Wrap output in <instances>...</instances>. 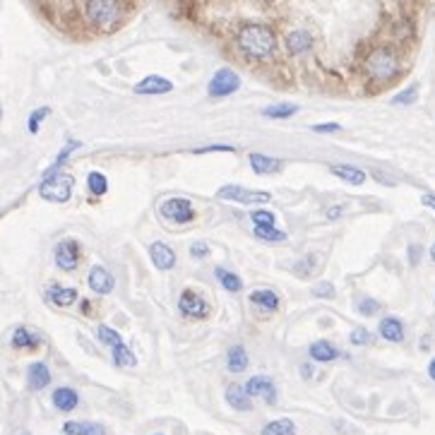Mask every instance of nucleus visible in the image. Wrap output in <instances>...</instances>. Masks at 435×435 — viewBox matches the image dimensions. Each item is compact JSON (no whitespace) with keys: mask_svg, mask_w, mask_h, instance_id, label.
<instances>
[{"mask_svg":"<svg viewBox=\"0 0 435 435\" xmlns=\"http://www.w3.org/2000/svg\"><path fill=\"white\" fill-rule=\"evenodd\" d=\"M87 284H89V289H92L94 293H99V296H106V293L113 291L116 279H113V274L106 270V267L97 265V267H92V270H89Z\"/></svg>","mask_w":435,"mask_h":435,"instance_id":"nucleus-11","label":"nucleus"},{"mask_svg":"<svg viewBox=\"0 0 435 435\" xmlns=\"http://www.w3.org/2000/svg\"><path fill=\"white\" fill-rule=\"evenodd\" d=\"M313 130H315V133H337V130H342V125L339 123H320V125H313Z\"/></svg>","mask_w":435,"mask_h":435,"instance_id":"nucleus-43","label":"nucleus"},{"mask_svg":"<svg viewBox=\"0 0 435 435\" xmlns=\"http://www.w3.org/2000/svg\"><path fill=\"white\" fill-rule=\"evenodd\" d=\"M377 332H380V337L387 339V342H395V344L404 342V322L395 315L382 318L380 325H377Z\"/></svg>","mask_w":435,"mask_h":435,"instance_id":"nucleus-14","label":"nucleus"},{"mask_svg":"<svg viewBox=\"0 0 435 435\" xmlns=\"http://www.w3.org/2000/svg\"><path fill=\"white\" fill-rule=\"evenodd\" d=\"M236 46L245 58L265 60L277 54L279 41H277L274 29L267 24H245L236 31Z\"/></svg>","mask_w":435,"mask_h":435,"instance_id":"nucleus-1","label":"nucleus"},{"mask_svg":"<svg viewBox=\"0 0 435 435\" xmlns=\"http://www.w3.org/2000/svg\"><path fill=\"white\" fill-rule=\"evenodd\" d=\"M54 258H56V265H58V270L63 272H72L77 270V265H80V243H77L75 238H65L60 240L58 245H56L54 250Z\"/></svg>","mask_w":435,"mask_h":435,"instance_id":"nucleus-8","label":"nucleus"},{"mask_svg":"<svg viewBox=\"0 0 435 435\" xmlns=\"http://www.w3.org/2000/svg\"><path fill=\"white\" fill-rule=\"evenodd\" d=\"M111 351H113V363H116L118 368H135L138 359H135L133 351L128 349V344L118 342L116 347H111Z\"/></svg>","mask_w":435,"mask_h":435,"instance_id":"nucleus-27","label":"nucleus"},{"mask_svg":"<svg viewBox=\"0 0 435 435\" xmlns=\"http://www.w3.org/2000/svg\"><path fill=\"white\" fill-rule=\"evenodd\" d=\"M49 113H51V108H49V106H41V108H36V111H31V116H29V120H27V130H29L31 135L39 133L41 120L49 118Z\"/></svg>","mask_w":435,"mask_h":435,"instance_id":"nucleus-38","label":"nucleus"},{"mask_svg":"<svg viewBox=\"0 0 435 435\" xmlns=\"http://www.w3.org/2000/svg\"><path fill=\"white\" fill-rule=\"evenodd\" d=\"M49 382H51L49 366L41 363V361H36V363L29 366V370H27V385H29V390L39 392V390H44V387H49Z\"/></svg>","mask_w":435,"mask_h":435,"instance_id":"nucleus-19","label":"nucleus"},{"mask_svg":"<svg viewBox=\"0 0 435 435\" xmlns=\"http://www.w3.org/2000/svg\"><path fill=\"white\" fill-rule=\"evenodd\" d=\"M149 255H151V262H154L156 270L166 272V270H174L176 267V253L171 250V245L161 243V240H156V243L149 245Z\"/></svg>","mask_w":435,"mask_h":435,"instance_id":"nucleus-13","label":"nucleus"},{"mask_svg":"<svg viewBox=\"0 0 435 435\" xmlns=\"http://www.w3.org/2000/svg\"><path fill=\"white\" fill-rule=\"evenodd\" d=\"M10 344H13V349H19V351H34V349H39L41 337L29 327H15Z\"/></svg>","mask_w":435,"mask_h":435,"instance_id":"nucleus-16","label":"nucleus"},{"mask_svg":"<svg viewBox=\"0 0 435 435\" xmlns=\"http://www.w3.org/2000/svg\"><path fill=\"white\" fill-rule=\"evenodd\" d=\"M329 174H334L344 183H351V186H363L366 183V171L351 164H332L329 166Z\"/></svg>","mask_w":435,"mask_h":435,"instance_id":"nucleus-17","label":"nucleus"},{"mask_svg":"<svg viewBox=\"0 0 435 435\" xmlns=\"http://www.w3.org/2000/svg\"><path fill=\"white\" fill-rule=\"evenodd\" d=\"M315 267H318V255H306V258H301L293 265V272L306 279V277H311L313 272H315Z\"/></svg>","mask_w":435,"mask_h":435,"instance_id":"nucleus-36","label":"nucleus"},{"mask_svg":"<svg viewBox=\"0 0 435 435\" xmlns=\"http://www.w3.org/2000/svg\"><path fill=\"white\" fill-rule=\"evenodd\" d=\"M250 169L258 176H270L279 171V159H272L267 154H250Z\"/></svg>","mask_w":435,"mask_h":435,"instance_id":"nucleus-25","label":"nucleus"},{"mask_svg":"<svg viewBox=\"0 0 435 435\" xmlns=\"http://www.w3.org/2000/svg\"><path fill=\"white\" fill-rule=\"evenodd\" d=\"M349 342L354 344V347H366V344L373 342V334H370L368 329H363V327H356L354 332L349 334Z\"/></svg>","mask_w":435,"mask_h":435,"instance_id":"nucleus-39","label":"nucleus"},{"mask_svg":"<svg viewBox=\"0 0 435 435\" xmlns=\"http://www.w3.org/2000/svg\"><path fill=\"white\" fill-rule=\"evenodd\" d=\"M227 366L231 373H243L248 368V354H245L243 347H231L227 354Z\"/></svg>","mask_w":435,"mask_h":435,"instance_id":"nucleus-26","label":"nucleus"},{"mask_svg":"<svg viewBox=\"0 0 435 435\" xmlns=\"http://www.w3.org/2000/svg\"><path fill=\"white\" fill-rule=\"evenodd\" d=\"M301 370H303V377H311L313 375V370H311V366H301Z\"/></svg>","mask_w":435,"mask_h":435,"instance_id":"nucleus-49","label":"nucleus"},{"mask_svg":"<svg viewBox=\"0 0 435 435\" xmlns=\"http://www.w3.org/2000/svg\"><path fill=\"white\" fill-rule=\"evenodd\" d=\"M255 236L260 240H267V243H284L286 240V233L277 231L274 227H255Z\"/></svg>","mask_w":435,"mask_h":435,"instance_id":"nucleus-34","label":"nucleus"},{"mask_svg":"<svg viewBox=\"0 0 435 435\" xmlns=\"http://www.w3.org/2000/svg\"><path fill=\"white\" fill-rule=\"evenodd\" d=\"M77 404H80V397H77V392L72 387H58L54 392V407L58 411H72Z\"/></svg>","mask_w":435,"mask_h":435,"instance_id":"nucleus-23","label":"nucleus"},{"mask_svg":"<svg viewBox=\"0 0 435 435\" xmlns=\"http://www.w3.org/2000/svg\"><path fill=\"white\" fill-rule=\"evenodd\" d=\"M380 301H375V298H370V296H361V298H356V313L359 315H363V318H373L380 313Z\"/></svg>","mask_w":435,"mask_h":435,"instance_id":"nucleus-31","label":"nucleus"},{"mask_svg":"<svg viewBox=\"0 0 435 435\" xmlns=\"http://www.w3.org/2000/svg\"><path fill=\"white\" fill-rule=\"evenodd\" d=\"M400 56L392 46H375L363 60V72L375 85H387L400 75Z\"/></svg>","mask_w":435,"mask_h":435,"instance_id":"nucleus-2","label":"nucleus"},{"mask_svg":"<svg viewBox=\"0 0 435 435\" xmlns=\"http://www.w3.org/2000/svg\"><path fill=\"white\" fill-rule=\"evenodd\" d=\"M159 212L171 224H190L195 219V209H192L190 200H186V197H171V200L161 204Z\"/></svg>","mask_w":435,"mask_h":435,"instance_id":"nucleus-5","label":"nucleus"},{"mask_svg":"<svg viewBox=\"0 0 435 435\" xmlns=\"http://www.w3.org/2000/svg\"><path fill=\"white\" fill-rule=\"evenodd\" d=\"M46 298H49V301L54 303V306L67 308V306H72V303L77 301V289H72V286L51 284L49 289H46Z\"/></svg>","mask_w":435,"mask_h":435,"instance_id":"nucleus-18","label":"nucleus"},{"mask_svg":"<svg viewBox=\"0 0 435 435\" xmlns=\"http://www.w3.org/2000/svg\"><path fill=\"white\" fill-rule=\"evenodd\" d=\"M418 253H421V248H418V245L409 248V255H411V265H416V262H418Z\"/></svg>","mask_w":435,"mask_h":435,"instance_id":"nucleus-47","label":"nucleus"},{"mask_svg":"<svg viewBox=\"0 0 435 435\" xmlns=\"http://www.w3.org/2000/svg\"><path fill=\"white\" fill-rule=\"evenodd\" d=\"M240 87V77L236 75L231 67H222V70L214 72V77L209 80L207 92L209 97H229V94L238 92Z\"/></svg>","mask_w":435,"mask_h":435,"instance_id":"nucleus-7","label":"nucleus"},{"mask_svg":"<svg viewBox=\"0 0 435 435\" xmlns=\"http://www.w3.org/2000/svg\"><path fill=\"white\" fill-rule=\"evenodd\" d=\"M97 337H99V342L106 344V347H116L118 342H123L116 329L106 327V325H99V327H97Z\"/></svg>","mask_w":435,"mask_h":435,"instance_id":"nucleus-37","label":"nucleus"},{"mask_svg":"<svg viewBox=\"0 0 435 435\" xmlns=\"http://www.w3.org/2000/svg\"><path fill=\"white\" fill-rule=\"evenodd\" d=\"M72 188H75V181L67 174H46L44 183L39 186V195L49 202H67L72 195Z\"/></svg>","mask_w":435,"mask_h":435,"instance_id":"nucleus-4","label":"nucleus"},{"mask_svg":"<svg viewBox=\"0 0 435 435\" xmlns=\"http://www.w3.org/2000/svg\"><path fill=\"white\" fill-rule=\"evenodd\" d=\"M313 296H318V298H334V286L329 284V281H320V284H315V289H313Z\"/></svg>","mask_w":435,"mask_h":435,"instance_id":"nucleus-41","label":"nucleus"},{"mask_svg":"<svg viewBox=\"0 0 435 435\" xmlns=\"http://www.w3.org/2000/svg\"><path fill=\"white\" fill-rule=\"evenodd\" d=\"M308 354H311V359L318 361V363H329V361L339 359V349L334 347V344H329L327 339H318V342H313L311 349H308Z\"/></svg>","mask_w":435,"mask_h":435,"instance_id":"nucleus-21","label":"nucleus"},{"mask_svg":"<svg viewBox=\"0 0 435 435\" xmlns=\"http://www.w3.org/2000/svg\"><path fill=\"white\" fill-rule=\"evenodd\" d=\"M87 188H89V192H92L94 197L106 195V190H108V181H106V176H104V174H99V171H92V174L87 176Z\"/></svg>","mask_w":435,"mask_h":435,"instance_id":"nucleus-30","label":"nucleus"},{"mask_svg":"<svg viewBox=\"0 0 435 435\" xmlns=\"http://www.w3.org/2000/svg\"><path fill=\"white\" fill-rule=\"evenodd\" d=\"M178 308H181V313H183V315H188V318H204V315H207V311H209L207 303L202 301L200 293H195L190 289L181 293Z\"/></svg>","mask_w":435,"mask_h":435,"instance_id":"nucleus-12","label":"nucleus"},{"mask_svg":"<svg viewBox=\"0 0 435 435\" xmlns=\"http://www.w3.org/2000/svg\"><path fill=\"white\" fill-rule=\"evenodd\" d=\"M63 435H65V433H63Z\"/></svg>","mask_w":435,"mask_h":435,"instance_id":"nucleus-52","label":"nucleus"},{"mask_svg":"<svg viewBox=\"0 0 435 435\" xmlns=\"http://www.w3.org/2000/svg\"><path fill=\"white\" fill-rule=\"evenodd\" d=\"M262 435H296V423L291 418H277L262 428Z\"/></svg>","mask_w":435,"mask_h":435,"instance_id":"nucleus-28","label":"nucleus"},{"mask_svg":"<svg viewBox=\"0 0 435 435\" xmlns=\"http://www.w3.org/2000/svg\"><path fill=\"white\" fill-rule=\"evenodd\" d=\"M63 433L65 435H106L104 426L92 423V421H67L65 426H63Z\"/></svg>","mask_w":435,"mask_h":435,"instance_id":"nucleus-24","label":"nucleus"},{"mask_svg":"<svg viewBox=\"0 0 435 435\" xmlns=\"http://www.w3.org/2000/svg\"><path fill=\"white\" fill-rule=\"evenodd\" d=\"M421 202H423V207H431L435 212V195H433V192H426V195L421 197Z\"/></svg>","mask_w":435,"mask_h":435,"instance_id":"nucleus-46","label":"nucleus"},{"mask_svg":"<svg viewBox=\"0 0 435 435\" xmlns=\"http://www.w3.org/2000/svg\"><path fill=\"white\" fill-rule=\"evenodd\" d=\"M248 298H250V303H253V306L262 308L265 313L279 311V296H277V293L272 289H255Z\"/></svg>","mask_w":435,"mask_h":435,"instance_id":"nucleus-22","label":"nucleus"},{"mask_svg":"<svg viewBox=\"0 0 435 435\" xmlns=\"http://www.w3.org/2000/svg\"><path fill=\"white\" fill-rule=\"evenodd\" d=\"M17 435H31L29 431H22V433H17Z\"/></svg>","mask_w":435,"mask_h":435,"instance_id":"nucleus-51","label":"nucleus"},{"mask_svg":"<svg viewBox=\"0 0 435 435\" xmlns=\"http://www.w3.org/2000/svg\"><path fill=\"white\" fill-rule=\"evenodd\" d=\"M416 101H418V85L402 89L400 94L392 97V104H395V106H409V104H416Z\"/></svg>","mask_w":435,"mask_h":435,"instance_id":"nucleus-35","label":"nucleus"},{"mask_svg":"<svg viewBox=\"0 0 435 435\" xmlns=\"http://www.w3.org/2000/svg\"><path fill=\"white\" fill-rule=\"evenodd\" d=\"M217 279L224 289L231 291V293L243 289V281L238 279V274H233V272H229V270H222V267H217Z\"/></svg>","mask_w":435,"mask_h":435,"instance_id":"nucleus-32","label":"nucleus"},{"mask_svg":"<svg viewBox=\"0 0 435 435\" xmlns=\"http://www.w3.org/2000/svg\"><path fill=\"white\" fill-rule=\"evenodd\" d=\"M75 149H80V142H77V140H70V142H67V145L60 149V154L56 156L54 166H51V169L46 171V174H58V171H60V166L65 164L67 159H70V154H72V151H75Z\"/></svg>","mask_w":435,"mask_h":435,"instance_id":"nucleus-33","label":"nucleus"},{"mask_svg":"<svg viewBox=\"0 0 435 435\" xmlns=\"http://www.w3.org/2000/svg\"><path fill=\"white\" fill-rule=\"evenodd\" d=\"M431 260H433V262H435V243H433V245H431Z\"/></svg>","mask_w":435,"mask_h":435,"instance_id":"nucleus-50","label":"nucleus"},{"mask_svg":"<svg viewBox=\"0 0 435 435\" xmlns=\"http://www.w3.org/2000/svg\"><path fill=\"white\" fill-rule=\"evenodd\" d=\"M342 212H344V204H337V207H329V209H327V219L342 217Z\"/></svg>","mask_w":435,"mask_h":435,"instance_id":"nucleus-45","label":"nucleus"},{"mask_svg":"<svg viewBox=\"0 0 435 435\" xmlns=\"http://www.w3.org/2000/svg\"><path fill=\"white\" fill-rule=\"evenodd\" d=\"M123 0H85L82 3V17L92 29L111 31L123 22Z\"/></svg>","mask_w":435,"mask_h":435,"instance_id":"nucleus-3","label":"nucleus"},{"mask_svg":"<svg viewBox=\"0 0 435 435\" xmlns=\"http://www.w3.org/2000/svg\"><path fill=\"white\" fill-rule=\"evenodd\" d=\"M284 46L291 56H303L315 46V39H313V34L308 29H291L284 36Z\"/></svg>","mask_w":435,"mask_h":435,"instance_id":"nucleus-10","label":"nucleus"},{"mask_svg":"<svg viewBox=\"0 0 435 435\" xmlns=\"http://www.w3.org/2000/svg\"><path fill=\"white\" fill-rule=\"evenodd\" d=\"M245 392L250 397H258V400H265L267 404H274L277 402V387L272 382V377L267 375H253L245 385Z\"/></svg>","mask_w":435,"mask_h":435,"instance_id":"nucleus-9","label":"nucleus"},{"mask_svg":"<svg viewBox=\"0 0 435 435\" xmlns=\"http://www.w3.org/2000/svg\"><path fill=\"white\" fill-rule=\"evenodd\" d=\"M428 375H431V380L435 382V359L431 361V363H428Z\"/></svg>","mask_w":435,"mask_h":435,"instance_id":"nucleus-48","label":"nucleus"},{"mask_svg":"<svg viewBox=\"0 0 435 435\" xmlns=\"http://www.w3.org/2000/svg\"><path fill=\"white\" fill-rule=\"evenodd\" d=\"M227 402L236 411H250L253 409V397L245 392L243 385H236V382L227 387Z\"/></svg>","mask_w":435,"mask_h":435,"instance_id":"nucleus-20","label":"nucleus"},{"mask_svg":"<svg viewBox=\"0 0 435 435\" xmlns=\"http://www.w3.org/2000/svg\"><path fill=\"white\" fill-rule=\"evenodd\" d=\"M255 227H274V214L267 212V209H258V212L250 214Z\"/></svg>","mask_w":435,"mask_h":435,"instance_id":"nucleus-40","label":"nucleus"},{"mask_svg":"<svg viewBox=\"0 0 435 435\" xmlns=\"http://www.w3.org/2000/svg\"><path fill=\"white\" fill-rule=\"evenodd\" d=\"M219 200H229V202H243V204H265L272 200L270 192L265 190H248L243 186H224L222 190L217 192Z\"/></svg>","mask_w":435,"mask_h":435,"instance_id":"nucleus-6","label":"nucleus"},{"mask_svg":"<svg viewBox=\"0 0 435 435\" xmlns=\"http://www.w3.org/2000/svg\"><path fill=\"white\" fill-rule=\"evenodd\" d=\"M204 151H233V147L214 145V147H204V149H195V154H204Z\"/></svg>","mask_w":435,"mask_h":435,"instance_id":"nucleus-44","label":"nucleus"},{"mask_svg":"<svg viewBox=\"0 0 435 435\" xmlns=\"http://www.w3.org/2000/svg\"><path fill=\"white\" fill-rule=\"evenodd\" d=\"M174 89V82L161 75H149L135 85V94H166Z\"/></svg>","mask_w":435,"mask_h":435,"instance_id":"nucleus-15","label":"nucleus"},{"mask_svg":"<svg viewBox=\"0 0 435 435\" xmlns=\"http://www.w3.org/2000/svg\"><path fill=\"white\" fill-rule=\"evenodd\" d=\"M190 255H192L195 260L207 258V255H209V245L204 243V240H197V243H192V245H190Z\"/></svg>","mask_w":435,"mask_h":435,"instance_id":"nucleus-42","label":"nucleus"},{"mask_svg":"<svg viewBox=\"0 0 435 435\" xmlns=\"http://www.w3.org/2000/svg\"><path fill=\"white\" fill-rule=\"evenodd\" d=\"M296 113H298L296 104H277V106H267L265 111H262V116H265V118H279V120H284V118L296 116Z\"/></svg>","mask_w":435,"mask_h":435,"instance_id":"nucleus-29","label":"nucleus"}]
</instances>
